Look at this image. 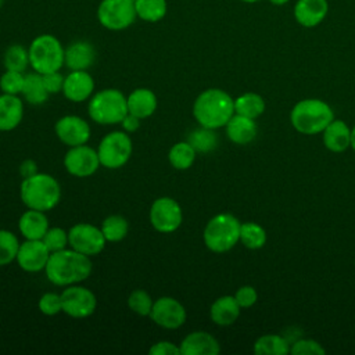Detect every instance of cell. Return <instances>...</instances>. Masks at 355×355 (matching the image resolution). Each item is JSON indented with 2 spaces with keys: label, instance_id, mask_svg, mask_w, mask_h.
Returning <instances> with one entry per match:
<instances>
[{
  "label": "cell",
  "instance_id": "obj_36",
  "mask_svg": "<svg viewBox=\"0 0 355 355\" xmlns=\"http://www.w3.org/2000/svg\"><path fill=\"white\" fill-rule=\"evenodd\" d=\"M18 237L6 229H0V266H6L17 259L19 248Z\"/></svg>",
  "mask_w": 355,
  "mask_h": 355
},
{
  "label": "cell",
  "instance_id": "obj_12",
  "mask_svg": "<svg viewBox=\"0 0 355 355\" xmlns=\"http://www.w3.org/2000/svg\"><path fill=\"white\" fill-rule=\"evenodd\" d=\"M62 312L71 318L82 319L94 313L97 298L92 290L83 286L71 284L61 293Z\"/></svg>",
  "mask_w": 355,
  "mask_h": 355
},
{
  "label": "cell",
  "instance_id": "obj_11",
  "mask_svg": "<svg viewBox=\"0 0 355 355\" xmlns=\"http://www.w3.org/2000/svg\"><path fill=\"white\" fill-rule=\"evenodd\" d=\"M69 247L87 257L98 255L105 247V237L100 227L92 223H76L68 230Z\"/></svg>",
  "mask_w": 355,
  "mask_h": 355
},
{
  "label": "cell",
  "instance_id": "obj_14",
  "mask_svg": "<svg viewBox=\"0 0 355 355\" xmlns=\"http://www.w3.org/2000/svg\"><path fill=\"white\" fill-rule=\"evenodd\" d=\"M153 322L164 329H179L186 322V308L173 297H159L154 301L150 313Z\"/></svg>",
  "mask_w": 355,
  "mask_h": 355
},
{
  "label": "cell",
  "instance_id": "obj_46",
  "mask_svg": "<svg viewBox=\"0 0 355 355\" xmlns=\"http://www.w3.org/2000/svg\"><path fill=\"white\" fill-rule=\"evenodd\" d=\"M39 171H37V165L33 159H25L21 165H19V173L21 176L25 179V178H31L33 175H36Z\"/></svg>",
  "mask_w": 355,
  "mask_h": 355
},
{
  "label": "cell",
  "instance_id": "obj_43",
  "mask_svg": "<svg viewBox=\"0 0 355 355\" xmlns=\"http://www.w3.org/2000/svg\"><path fill=\"white\" fill-rule=\"evenodd\" d=\"M43 76V83L47 89V92L50 94H55L58 92H62V86H64V79L65 76L61 75L60 71H54V72H49L42 75Z\"/></svg>",
  "mask_w": 355,
  "mask_h": 355
},
{
  "label": "cell",
  "instance_id": "obj_20",
  "mask_svg": "<svg viewBox=\"0 0 355 355\" xmlns=\"http://www.w3.org/2000/svg\"><path fill=\"white\" fill-rule=\"evenodd\" d=\"M96 60L94 47L86 40L71 43L64 53V65L71 71H87Z\"/></svg>",
  "mask_w": 355,
  "mask_h": 355
},
{
  "label": "cell",
  "instance_id": "obj_24",
  "mask_svg": "<svg viewBox=\"0 0 355 355\" xmlns=\"http://www.w3.org/2000/svg\"><path fill=\"white\" fill-rule=\"evenodd\" d=\"M225 129H226V135H227L229 140L233 141L234 144H240V146L251 143L255 139L257 132H258L255 119H251V118H247V116L239 115V114H234L229 119Z\"/></svg>",
  "mask_w": 355,
  "mask_h": 355
},
{
  "label": "cell",
  "instance_id": "obj_10",
  "mask_svg": "<svg viewBox=\"0 0 355 355\" xmlns=\"http://www.w3.org/2000/svg\"><path fill=\"white\" fill-rule=\"evenodd\" d=\"M150 222L159 233H172L178 230L183 222L180 204L172 197L157 198L150 208Z\"/></svg>",
  "mask_w": 355,
  "mask_h": 355
},
{
  "label": "cell",
  "instance_id": "obj_37",
  "mask_svg": "<svg viewBox=\"0 0 355 355\" xmlns=\"http://www.w3.org/2000/svg\"><path fill=\"white\" fill-rule=\"evenodd\" d=\"M153 298L151 295L141 288L133 290L130 295L128 297V306L132 312H135L139 316H150L153 309Z\"/></svg>",
  "mask_w": 355,
  "mask_h": 355
},
{
  "label": "cell",
  "instance_id": "obj_21",
  "mask_svg": "<svg viewBox=\"0 0 355 355\" xmlns=\"http://www.w3.org/2000/svg\"><path fill=\"white\" fill-rule=\"evenodd\" d=\"M24 116V103L15 94L3 93L0 96V132L15 129Z\"/></svg>",
  "mask_w": 355,
  "mask_h": 355
},
{
  "label": "cell",
  "instance_id": "obj_7",
  "mask_svg": "<svg viewBox=\"0 0 355 355\" xmlns=\"http://www.w3.org/2000/svg\"><path fill=\"white\" fill-rule=\"evenodd\" d=\"M29 67L37 73H49L54 71H60L64 65V53L61 42L49 33H43L36 36L29 47Z\"/></svg>",
  "mask_w": 355,
  "mask_h": 355
},
{
  "label": "cell",
  "instance_id": "obj_29",
  "mask_svg": "<svg viewBox=\"0 0 355 355\" xmlns=\"http://www.w3.org/2000/svg\"><path fill=\"white\" fill-rule=\"evenodd\" d=\"M290 341L280 334H263L254 343L258 355H286L290 352Z\"/></svg>",
  "mask_w": 355,
  "mask_h": 355
},
{
  "label": "cell",
  "instance_id": "obj_30",
  "mask_svg": "<svg viewBox=\"0 0 355 355\" xmlns=\"http://www.w3.org/2000/svg\"><path fill=\"white\" fill-rule=\"evenodd\" d=\"M135 10L137 18L146 22L161 21L168 11L166 0H136Z\"/></svg>",
  "mask_w": 355,
  "mask_h": 355
},
{
  "label": "cell",
  "instance_id": "obj_6",
  "mask_svg": "<svg viewBox=\"0 0 355 355\" xmlns=\"http://www.w3.org/2000/svg\"><path fill=\"white\" fill-rule=\"evenodd\" d=\"M87 112L98 125H116L129 112L128 100L118 89H104L90 97Z\"/></svg>",
  "mask_w": 355,
  "mask_h": 355
},
{
  "label": "cell",
  "instance_id": "obj_23",
  "mask_svg": "<svg viewBox=\"0 0 355 355\" xmlns=\"http://www.w3.org/2000/svg\"><path fill=\"white\" fill-rule=\"evenodd\" d=\"M49 227L47 216L43 211L37 209L28 208V211H25L18 220L19 233L25 240H42Z\"/></svg>",
  "mask_w": 355,
  "mask_h": 355
},
{
  "label": "cell",
  "instance_id": "obj_41",
  "mask_svg": "<svg viewBox=\"0 0 355 355\" xmlns=\"http://www.w3.org/2000/svg\"><path fill=\"white\" fill-rule=\"evenodd\" d=\"M39 311L46 316H54L60 312H62V302H61V294L57 293H44L39 302H37Z\"/></svg>",
  "mask_w": 355,
  "mask_h": 355
},
{
  "label": "cell",
  "instance_id": "obj_48",
  "mask_svg": "<svg viewBox=\"0 0 355 355\" xmlns=\"http://www.w3.org/2000/svg\"><path fill=\"white\" fill-rule=\"evenodd\" d=\"M269 1L275 6H284L286 3H288V0H269Z\"/></svg>",
  "mask_w": 355,
  "mask_h": 355
},
{
  "label": "cell",
  "instance_id": "obj_13",
  "mask_svg": "<svg viewBox=\"0 0 355 355\" xmlns=\"http://www.w3.org/2000/svg\"><path fill=\"white\" fill-rule=\"evenodd\" d=\"M100 165L97 150L86 144L69 147L64 157V166L67 172L76 178L92 176Z\"/></svg>",
  "mask_w": 355,
  "mask_h": 355
},
{
  "label": "cell",
  "instance_id": "obj_26",
  "mask_svg": "<svg viewBox=\"0 0 355 355\" xmlns=\"http://www.w3.org/2000/svg\"><path fill=\"white\" fill-rule=\"evenodd\" d=\"M240 305L237 304L234 295H222L216 298L211 308V320L218 326H230L240 316Z\"/></svg>",
  "mask_w": 355,
  "mask_h": 355
},
{
  "label": "cell",
  "instance_id": "obj_32",
  "mask_svg": "<svg viewBox=\"0 0 355 355\" xmlns=\"http://www.w3.org/2000/svg\"><path fill=\"white\" fill-rule=\"evenodd\" d=\"M104 237L110 243H118L123 240L129 230L128 219L122 215H110L107 216L100 226Z\"/></svg>",
  "mask_w": 355,
  "mask_h": 355
},
{
  "label": "cell",
  "instance_id": "obj_19",
  "mask_svg": "<svg viewBox=\"0 0 355 355\" xmlns=\"http://www.w3.org/2000/svg\"><path fill=\"white\" fill-rule=\"evenodd\" d=\"M327 11V0H298L294 6V18L304 28H315L326 18Z\"/></svg>",
  "mask_w": 355,
  "mask_h": 355
},
{
  "label": "cell",
  "instance_id": "obj_44",
  "mask_svg": "<svg viewBox=\"0 0 355 355\" xmlns=\"http://www.w3.org/2000/svg\"><path fill=\"white\" fill-rule=\"evenodd\" d=\"M148 354L151 355H180L179 345L171 341H158L150 349Z\"/></svg>",
  "mask_w": 355,
  "mask_h": 355
},
{
  "label": "cell",
  "instance_id": "obj_50",
  "mask_svg": "<svg viewBox=\"0 0 355 355\" xmlns=\"http://www.w3.org/2000/svg\"><path fill=\"white\" fill-rule=\"evenodd\" d=\"M129 1H132V3H135V1H136V0H129Z\"/></svg>",
  "mask_w": 355,
  "mask_h": 355
},
{
  "label": "cell",
  "instance_id": "obj_39",
  "mask_svg": "<svg viewBox=\"0 0 355 355\" xmlns=\"http://www.w3.org/2000/svg\"><path fill=\"white\" fill-rule=\"evenodd\" d=\"M42 241L44 243V245L49 248L50 252L64 250V248H67V245H69L68 232H65L61 227H49V230L43 236Z\"/></svg>",
  "mask_w": 355,
  "mask_h": 355
},
{
  "label": "cell",
  "instance_id": "obj_42",
  "mask_svg": "<svg viewBox=\"0 0 355 355\" xmlns=\"http://www.w3.org/2000/svg\"><path fill=\"white\" fill-rule=\"evenodd\" d=\"M234 298L240 308H250L258 300V293L252 286H241L234 293Z\"/></svg>",
  "mask_w": 355,
  "mask_h": 355
},
{
  "label": "cell",
  "instance_id": "obj_2",
  "mask_svg": "<svg viewBox=\"0 0 355 355\" xmlns=\"http://www.w3.org/2000/svg\"><path fill=\"white\" fill-rule=\"evenodd\" d=\"M193 115L200 126L214 130L225 128L234 115V100L222 89H207L194 100Z\"/></svg>",
  "mask_w": 355,
  "mask_h": 355
},
{
  "label": "cell",
  "instance_id": "obj_18",
  "mask_svg": "<svg viewBox=\"0 0 355 355\" xmlns=\"http://www.w3.org/2000/svg\"><path fill=\"white\" fill-rule=\"evenodd\" d=\"M180 355H218L220 345L218 340L207 331H193L187 334L180 345Z\"/></svg>",
  "mask_w": 355,
  "mask_h": 355
},
{
  "label": "cell",
  "instance_id": "obj_8",
  "mask_svg": "<svg viewBox=\"0 0 355 355\" xmlns=\"http://www.w3.org/2000/svg\"><path fill=\"white\" fill-rule=\"evenodd\" d=\"M132 139L123 130H114L105 135L98 147L97 154L100 164L108 169H118L123 166L132 155Z\"/></svg>",
  "mask_w": 355,
  "mask_h": 355
},
{
  "label": "cell",
  "instance_id": "obj_38",
  "mask_svg": "<svg viewBox=\"0 0 355 355\" xmlns=\"http://www.w3.org/2000/svg\"><path fill=\"white\" fill-rule=\"evenodd\" d=\"M24 80H25L24 72L6 69V72L0 76V89L3 93L18 96L22 92Z\"/></svg>",
  "mask_w": 355,
  "mask_h": 355
},
{
  "label": "cell",
  "instance_id": "obj_5",
  "mask_svg": "<svg viewBox=\"0 0 355 355\" xmlns=\"http://www.w3.org/2000/svg\"><path fill=\"white\" fill-rule=\"evenodd\" d=\"M240 220L227 212L212 216L204 227V244L212 252H226L240 241Z\"/></svg>",
  "mask_w": 355,
  "mask_h": 355
},
{
  "label": "cell",
  "instance_id": "obj_33",
  "mask_svg": "<svg viewBox=\"0 0 355 355\" xmlns=\"http://www.w3.org/2000/svg\"><path fill=\"white\" fill-rule=\"evenodd\" d=\"M266 230L257 222H244L240 227V241L250 250H259L266 243Z\"/></svg>",
  "mask_w": 355,
  "mask_h": 355
},
{
  "label": "cell",
  "instance_id": "obj_1",
  "mask_svg": "<svg viewBox=\"0 0 355 355\" xmlns=\"http://www.w3.org/2000/svg\"><path fill=\"white\" fill-rule=\"evenodd\" d=\"M92 269L93 263L90 257L73 248H64L50 254L44 272L49 282L55 286L67 287L86 280Z\"/></svg>",
  "mask_w": 355,
  "mask_h": 355
},
{
  "label": "cell",
  "instance_id": "obj_27",
  "mask_svg": "<svg viewBox=\"0 0 355 355\" xmlns=\"http://www.w3.org/2000/svg\"><path fill=\"white\" fill-rule=\"evenodd\" d=\"M21 94L24 98L33 105L43 104L49 98V92L43 83V76L42 73L37 72H29L25 73V80H24V87Z\"/></svg>",
  "mask_w": 355,
  "mask_h": 355
},
{
  "label": "cell",
  "instance_id": "obj_40",
  "mask_svg": "<svg viewBox=\"0 0 355 355\" xmlns=\"http://www.w3.org/2000/svg\"><path fill=\"white\" fill-rule=\"evenodd\" d=\"M290 352L293 355H323L326 351L316 340L300 338L291 344Z\"/></svg>",
  "mask_w": 355,
  "mask_h": 355
},
{
  "label": "cell",
  "instance_id": "obj_9",
  "mask_svg": "<svg viewBox=\"0 0 355 355\" xmlns=\"http://www.w3.org/2000/svg\"><path fill=\"white\" fill-rule=\"evenodd\" d=\"M136 18L135 3L129 0H101L97 7V19L108 31H123Z\"/></svg>",
  "mask_w": 355,
  "mask_h": 355
},
{
  "label": "cell",
  "instance_id": "obj_22",
  "mask_svg": "<svg viewBox=\"0 0 355 355\" xmlns=\"http://www.w3.org/2000/svg\"><path fill=\"white\" fill-rule=\"evenodd\" d=\"M323 144L331 153H343L351 147V129L341 119H333L322 132Z\"/></svg>",
  "mask_w": 355,
  "mask_h": 355
},
{
  "label": "cell",
  "instance_id": "obj_47",
  "mask_svg": "<svg viewBox=\"0 0 355 355\" xmlns=\"http://www.w3.org/2000/svg\"><path fill=\"white\" fill-rule=\"evenodd\" d=\"M351 148L355 151V126L351 129Z\"/></svg>",
  "mask_w": 355,
  "mask_h": 355
},
{
  "label": "cell",
  "instance_id": "obj_49",
  "mask_svg": "<svg viewBox=\"0 0 355 355\" xmlns=\"http://www.w3.org/2000/svg\"><path fill=\"white\" fill-rule=\"evenodd\" d=\"M244 3H257V1H261V0H241Z\"/></svg>",
  "mask_w": 355,
  "mask_h": 355
},
{
  "label": "cell",
  "instance_id": "obj_25",
  "mask_svg": "<svg viewBox=\"0 0 355 355\" xmlns=\"http://www.w3.org/2000/svg\"><path fill=\"white\" fill-rule=\"evenodd\" d=\"M128 111L140 119L151 116L158 105L157 96L147 87L135 89L128 97Z\"/></svg>",
  "mask_w": 355,
  "mask_h": 355
},
{
  "label": "cell",
  "instance_id": "obj_45",
  "mask_svg": "<svg viewBox=\"0 0 355 355\" xmlns=\"http://www.w3.org/2000/svg\"><path fill=\"white\" fill-rule=\"evenodd\" d=\"M121 125H122V128H123V130L126 133H133V132H136L140 128V118H137L136 115L128 112L125 115V118L122 119Z\"/></svg>",
  "mask_w": 355,
  "mask_h": 355
},
{
  "label": "cell",
  "instance_id": "obj_17",
  "mask_svg": "<svg viewBox=\"0 0 355 355\" xmlns=\"http://www.w3.org/2000/svg\"><path fill=\"white\" fill-rule=\"evenodd\" d=\"M94 79L87 71H71L62 86V93L65 98L72 103H82L93 96Z\"/></svg>",
  "mask_w": 355,
  "mask_h": 355
},
{
  "label": "cell",
  "instance_id": "obj_4",
  "mask_svg": "<svg viewBox=\"0 0 355 355\" xmlns=\"http://www.w3.org/2000/svg\"><path fill=\"white\" fill-rule=\"evenodd\" d=\"M334 119L333 108L320 98H304L298 101L291 112L293 128L302 135H319Z\"/></svg>",
  "mask_w": 355,
  "mask_h": 355
},
{
  "label": "cell",
  "instance_id": "obj_15",
  "mask_svg": "<svg viewBox=\"0 0 355 355\" xmlns=\"http://www.w3.org/2000/svg\"><path fill=\"white\" fill-rule=\"evenodd\" d=\"M57 137L68 147L86 144L90 139L89 123L78 115H65L55 122Z\"/></svg>",
  "mask_w": 355,
  "mask_h": 355
},
{
  "label": "cell",
  "instance_id": "obj_35",
  "mask_svg": "<svg viewBox=\"0 0 355 355\" xmlns=\"http://www.w3.org/2000/svg\"><path fill=\"white\" fill-rule=\"evenodd\" d=\"M196 151L200 153H208L212 151L218 144V136L214 132V129H208L204 126H200L198 129L193 130L187 140Z\"/></svg>",
  "mask_w": 355,
  "mask_h": 355
},
{
  "label": "cell",
  "instance_id": "obj_31",
  "mask_svg": "<svg viewBox=\"0 0 355 355\" xmlns=\"http://www.w3.org/2000/svg\"><path fill=\"white\" fill-rule=\"evenodd\" d=\"M196 154L197 151L193 148V146L189 141H179L171 147L168 159L175 169L184 171L194 164Z\"/></svg>",
  "mask_w": 355,
  "mask_h": 355
},
{
  "label": "cell",
  "instance_id": "obj_3",
  "mask_svg": "<svg viewBox=\"0 0 355 355\" xmlns=\"http://www.w3.org/2000/svg\"><path fill=\"white\" fill-rule=\"evenodd\" d=\"M22 202L37 211H50L61 200V187L55 178L49 173L37 172L31 178H25L19 187Z\"/></svg>",
  "mask_w": 355,
  "mask_h": 355
},
{
  "label": "cell",
  "instance_id": "obj_16",
  "mask_svg": "<svg viewBox=\"0 0 355 355\" xmlns=\"http://www.w3.org/2000/svg\"><path fill=\"white\" fill-rule=\"evenodd\" d=\"M50 254L51 252L42 240H25L19 244L17 262L22 270L36 273L44 270Z\"/></svg>",
  "mask_w": 355,
  "mask_h": 355
},
{
  "label": "cell",
  "instance_id": "obj_28",
  "mask_svg": "<svg viewBox=\"0 0 355 355\" xmlns=\"http://www.w3.org/2000/svg\"><path fill=\"white\" fill-rule=\"evenodd\" d=\"M265 100L258 93L248 92L234 98V114L244 115L251 119H257L258 116H261L265 111Z\"/></svg>",
  "mask_w": 355,
  "mask_h": 355
},
{
  "label": "cell",
  "instance_id": "obj_34",
  "mask_svg": "<svg viewBox=\"0 0 355 355\" xmlns=\"http://www.w3.org/2000/svg\"><path fill=\"white\" fill-rule=\"evenodd\" d=\"M3 64L6 69L25 72L29 65V53L28 49L22 44H11L4 51Z\"/></svg>",
  "mask_w": 355,
  "mask_h": 355
}]
</instances>
